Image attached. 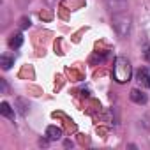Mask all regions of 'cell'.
Segmentation results:
<instances>
[{"instance_id": "obj_1", "label": "cell", "mask_w": 150, "mask_h": 150, "mask_svg": "<svg viewBox=\"0 0 150 150\" xmlns=\"http://www.w3.org/2000/svg\"><path fill=\"white\" fill-rule=\"evenodd\" d=\"M113 78L118 83H127L131 80V64L125 57H118L113 67Z\"/></svg>"}, {"instance_id": "obj_2", "label": "cell", "mask_w": 150, "mask_h": 150, "mask_svg": "<svg viewBox=\"0 0 150 150\" xmlns=\"http://www.w3.org/2000/svg\"><path fill=\"white\" fill-rule=\"evenodd\" d=\"M113 28L115 32L120 35V37H127L131 34V16L125 14V13H118V14H113Z\"/></svg>"}, {"instance_id": "obj_3", "label": "cell", "mask_w": 150, "mask_h": 150, "mask_svg": "<svg viewBox=\"0 0 150 150\" xmlns=\"http://www.w3.org/2000/svg\"><path fill=\"white\" fill-rule=\"evenodd\" d=\"M106 4H108L110 11L115 13V14L124 13V11L127 9V2H125V0H106Z\"/></svg>"}, {"instance_id": "obj_4", "label": "cell", "mask_w": 150, "mask_h": 150, "mask_svg": "<svg viewBox=\"0 0 150 150\" xmlns=\"http://www.w3.org/2000/svg\"><path fill=\"white\" fill-rule=\"evenodd\" d=\"M136 81H138L143 88H148V87H150V76H148V71H146L145 67H141V69L136 71Z\"/></svg>"}, {"instance_id": "obj_5", "label": "cell", "mask_w": 150, "mask_h": 150, "mask_svg": "<svg viewBox=\"0 0 150 150\" xmlns=\"http://www.w3.org/2000/svg\"><path fill=\"white\" fill-rule=\"evenodd\" d=\"M129 96H131V101L136 103V104H145V103H146V96H145L141 90H138V88H132Z\"/></svg>"}, {"instance_id": "obj_6", "label": "cell", "mask_w": 150, "mask_h": 150, "mask_svg": "<svg viewBox=\"0 0 150 150\" xmlns=\"http://www.w3.org/2000/svg\"><path fill=\"white\" fill-rule=\"evenodd\" d=\"M46 136H48V139H60L62 138V129L57 127V125H50L46 129Z\"/></svg>"}, {"instance_id": "obj_7", "label": "cell", "mask_w": 150, "mask_h": 150, "mask_svg": "<svg viewBox=\"0 0 150 150\" xmlns=\"http://www.w3.org/2000/svg\"><path fill=\"white\" fill-rule=\"evenodd\" d=\"M23 44V35L18 32V34H13L11 37H9V48H13V50H16V48H20Z\"/></svg>"}, {"instance_id": "obj_8", "label": "cell", "mask_w": 150, "mask_h": 150, "mask_svg": "<svg viewBox=\"0 0 150 150\" xmlns=\"http://www.w3.org/2000/svg\"><path fill=\"white\" fill-rule=\"evenodd\" d=\"M16 108H18L20 115H27V113H28V108H30V104H28V101H27V99H23V97H18V99H16Z\"/></svg>"}, {"instance_id": "obj_9", "label": "cell", "mask_w": 150, "mask_h": 150, "mask_svg": "<svg viewBox=\"0 0 150 150\" xmlns=\"http://www.w3.org/2000/svg\"><path fill=\"white\" fill-rule=\"evenodd\" d=\"M0 65H2V69L9 71V69L14 65V57H11V55H2V57H0Z\"/></svg>"}, {"instance_id": "obj_10", "label": "cell", "mask_w": 150, "mask_h": 150, "mask_svg": "<svg viewBox=\"0 0 150 150\" xmlns=\"http://www.w3.org/2000/svg\"><path fill=\"white\" fill-rule=\"evenodd\" d=\"M0 113H2L6 118H14V111H13V108H11L7 103H2V104H0Z\"/></svg>"}, {"instance_id": "obj_11", "label": "cell", "mask_w": 150, "mask_h": 150, "mask_svg": "<svg viewBox=\"0 0 150 150\" xmlns=\"http://www.w3.org/2000/svg\"><path fill=\"white\" fill-rule=\"evenodd\" d=\"M20 27H21V28H28V27H30V18L23 16V18L20 20Z\"/></svg>"}, {"instance_id": "obj_12", "label": "cell", "mask_w": 150, "mask_h": 150, "mask_svg": "<svg viewBox=\"0 0 150 150\" xmlns=\"http://www.w3.org/2000/svg\"><path fill=\"white\" fill-rule=\"evenodd\" d=\"M143 57H145V60H146V62H150V46H146V48H145Z\"/></svg>"}, {"instance_id": "obj_13", "label": "cell", "mask_w": 150, "mask_h": 150, "mask_svg": "<svg viewBox=\"0 0 150 150\" xmlns=\"http://www.w3.org/2000/svg\"><path fill=\"white\" fill-rule=\"evenodd\" d=\"M44 2H46L48 6H55L57 2H60V0H44Z\"/></svg>"}]
</instances>
